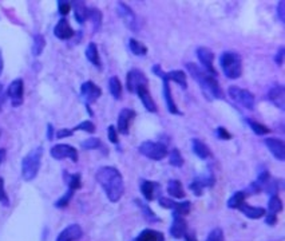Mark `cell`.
Here are the masks:
<instances>
[{
    "label": "cell",
    "mask_w": 285,
    "mask_h": 241,
    "mask_svg": "<svg viewBox=\"0 0 285 241\" xmlns=\"http://www.w3.org/2000/svg\"><path fill=\"white\" fill-rule=\"evenodd\" d=\"M220 66L226 78L237 79L243 74V59L237 52H222L220 56Z\"/></svg>",
    "instance_id": "3957f363"
},
{
    "label": "cell",
    "mask_w": 285,
    "mask_h": 241,
    "mask_svg": "<svg viewBox=\"0 0 285 241\" xmlns=\"http://www.w3.org/2000/svg\"><path fill=\"white\" fill-rule=\"evenodd\" d=\"M186 69L189 70V74L192 75L194 80L197 82L203 88L204 95L210 101V99H225V94L221 90L218 80L216 77H213L209 73H206L203 67H200L196 63L189 62L186 63Z\"/></svg>",
    "instance_id": "7a4b0ae2"
},
{
    "label": "cell",
    "mask_w": 285,
    "mask_h": 241,
    "mask_svg": "<svg viewBox=\"0 0 285 241\" xmlns=\"http://www.w3.org/2000/svg\"><path fill=\"white\" fill-rule=\"evenodd\" d=\"M135 118V112L131 109H122L118 116V122H117V131L120 134L127 135L129 134L130 125Z\"/></svg>",
    "instance_id": "2e32d148"
},
{
    "label": "cell",
    "mask_w": 285,
    "mask_h": 241,
    "mask_svg": "<svg viewBox=\"0 0 285 241\" xmlns=\"http://www.w3.org/2000/svg\"><path fill=\"white\" fill-rule=\"evenodd\" d=\"M152 71H153V74L157 75V77H160V78H162V82H163V86H162V88H163V98H165V103H166V107H167V112L170 113V114H173V116H182V113H181V110L177 107L174 99H173V95H171V91H170V82L166 79L165 73L162 71L161 66L154 65L152 67Z\"/></svg>",
    "instance_id": "5b68a950"
},
{
    "label": "cell",
    "mask_w": 285,
    "mask_h": 241,
    "mask_svg": "<svg viewBox=\"0 0 285 241\" xmlns=\"http://www.w3.org/2000/svg\"><path fill=\"white\" fill-rule=\"evenodd\" d=\"M196 55L200 59V63L203 65V69L213 77H217V71L214 69V66H213L214 54L207 47H198L196 50Z\"/></svg>",
    "instance_id": "5bb4252c"
},
{
    "label": "cell",
    "mask_w": 285,
    "mask_h": 241,
    "mask_svg": "<svg viewBox=\"0 0 285 241\" xmlns=\"http://www.w3.org/2000/svg\"><path fill=\"white\" fill-rule=\"evenodd\" d=\"M74 197V190H71V189H69L67 192H66L65 195L62 196L58 201L55 202V206L56 208H59V209H63V208H66L67 205L70 204V201H71V199Z\"/></svg>",
    "instance_id": "b9f144b4"
},
{
    "label": "cell",
    "mask_w": 285,
    "mask_h": 241,
    "mask_svg": "<svg viewBox=\"0 0 285 241\" xmlns=\"http://www.w3.org/2000/svg\"><path fill=\"white\" fill-rule=\"evenodd\" d=\"M268 181H271V174H269V172H268L267 169H262V170L258 172L257 182L260 184V185H262V188H264V185L267 184Z\"/></svg>",
    "instance_id": "681fc988"
},
{
    "label": "cell",
    "mask_w": 285,
    "mask_h": 241,
    "mask_svg": "<svg viewBox=\"0 0 285 241\" xmlns=\"http://www.w3.org/2000/svg\"><path fill=\"white\" fill-rule=\"evenodd\" d=\"M165 77L169 82H170V80L175 82L182 90L188 88V78H186V74H185L182 70H173V71L165 73Z\"/></svg>",
    "instance_id": "484cf974"
},
{
    "label": "cell",
    "mask_w": 285,
    "mask_h": 241,
    "mask_svg": "<svg viewBox=\"0 0 285 241\" xmlns=\"http://www.w3.org/2000/svg\"><path fill=\"white\" fill-rule=\"evenodd\" d=\"M192 149H193V153L196 154L200 160H207V158L212 156L210 149L207 148V145L200 138L192 139Z\"/></svg>",
    "instance_id": "603a6c76"
},
{
    "label": "cell",
    "mask_w": 285,
    "mask_h": 241,
    "mask_svg": "<svg viewBox=\"0 0 285 241\" xmlns=\"http://www.w3.org/2000/svg\"><path fill=\"white\" fill-rule=\"evenodd\" d=\"M267 98L276 107H279L281 112L285 110V87L283 84L277 83L273 87L269 88Z\"/></svg>",
    "instance_id": "e0dca14e"
},
{
    "label": "cell",
    "mask_w": 285,
    "mask_h": 241,
    "mask_svg": "<svg viewBox=\"0 0 285 241\" xmlns=\"http://www.w3.org/2000/svg\"><path fill=\"white\" fill-rule=\"evenodd\" d=\"M3 69H4V60H3V54L0 50V75L3 74Z\"/></svg>",
    "instance_id": "94428289"
},
{
    "label": "cell",
    "mask_w": 285,
    "mask_h": 241,
    "mask_svg": "<svg viewBox=\"0 0 285 241\" xmlns=\"http://www.w3.org/2000/svg\"><path fill=\"white\" fill-rule=\"evenodd\" d=\"M190 208H192V204H190V201H175L174 206H173V213L179 214V216H182L185 217L186 214L190 213Z\"/></svg>",
    "instance_id": "74e56055"
},
{
    "label": "cell",
    "mask_w": 285,
    "mask_h": 241,
    "mask_svg": "<svg viewBox=\"0 0 285 241\" xmlns=\"http://www.w3.org/2000/svg\"><path fill=\"white\" fill-rule=\"evenodd\" d=\"M139 153L146 158H150L153 161H161L167 156V148L162 142L157 141H145L139 145Z\"/></svg>",
    "instance_id": "8992f818"
},
{
    "label": "cell",
    "mask_w": 285,
    "mask_h": 241,
    "mask_svg": "<svg viewBox=\"0 0 285 241\" xmlns=\"http://www.w3.org/2000/svg\"><path fill=\"white\" fill-rule=\"evenodd\" d=\"M141 86H147L146 75L143 74L139 69L130 70L126 77V87L130 93H135L137 88Z\"/></svg>",
    "instance_id": "4fadbf2b"
},
{
    "label": "cell",
    "mask_w": 285,
    "mask_h": 241,
    "mask_svg": "<svg viewBox=\"0 0 285 241\" xmlns=\"http://www.w3.org/2000/svg\"><path fill=\"white\" fill-rule=\"evenodd\" d=\"M0 204L3 206H9V199L4 189V180L0 177Z\"/></svg>",
    "instance_id": "f6af8a7d"
},
{
    "label": "cell",
    "mask_w": 285,
    "mask_h": 241,
    "mask_svg": "<svg viewBox=\"0 0 285 241\" xmlns=\"http://www.w3.org/2000/svg\"><path fill=\"white\" fill-rule=\"evenodd\" d=\"M107 137H109V141L111 144L118 145L120 144V138H118V131H117V127L114 125H110L107 127Z\"/></svg>",
    "instance_id": "bcb514c9"
},
{
    "label": "cell",
    "mask_w": 285,
    "mask_h": 241,
    "mask_svg": "<svg viewBox=\"0 0 285 241\" xmlns=\"http://www.w3.org/2000/svg\"><path fill=\"white\" fill-rule=\"evenodd\" d=\"M134 241H137V240H134Z\"/></svg>",
    "instance_id": "6125c7cd"
},
{
    "label": "cell",
    "mask_w": 285,
    "mask_h": 241,
    "mask_svg": "<svg viewBox=\"0 0 285 241\" xmlns=\"http://www.w3.org/2000/svg\"><path fill=\"white\" fill-rule=\"evenodd\" d=\"M284 58H285V47L281 46L279 50H277V52L275 54V63H276L279 67H281L283 66V63H284Z\"/></svg>",
    "instance_id": "f907efd6"
},
{
    "label": "cell",
    "mask_w": 285,
    "mask_h": 241,
    "mask_svg": "<svg viewBox=\"0 0 285 241\" xmlns=\"http://www.w3.org/2000/svg\"><path fill=\"white\" fill-rule=\"evenodd\" d=\"M129 47L130 51L133 52L134 55L145 56L147 54V47L143 43L139 42V40H137V39H130Z\"/></svg>",
    "instance_id": "f35d334b"
},
{
    "label": "cell",
    "mask_w": 285,
    "mask_h": 241,
    "mask_svg": "<svg viewBox=\"0 0 285 241\" xmlns=\"http://www.w3.org/2000/svg\"><path fill=\"white\" fill-rule=\"evenodd\" d=\"M52 138H54V126L48 123V125H47V139L52 141Z\"/></svg>",
    "instance_id": "9f6ffc18"
},
{
    "label": "cell",
    "mask_w": 285,
    "mask_h": 241,
    "mask_svg": "<svg viewBox=\"0 0 285 241\" xmlns=\"http://www.w3.org/2000/svg\"><path fill=\"white\" fill-rule=\"evenodd\" d=\"M245 199H246L245 192H236V193L230 196V199L228 200L226 205H228L229 209H239L245 202Z\"/></svg>",
    "instance_id": "836d02e7"
},
{
    "label": "cell",
    "mask_w": 285,
    "mask_h": 241,
    "mask_svg": "<svg viewBox=\"0 0 285 241\" xmlns=\"http://www.w3.org/2000/svg\"><path fill=\"white\" fill-rule=\"evenodd\" d=\"M137 241H165V235L154 229H143L139 233L138 237L135 239Z\"/></svg>",
    "instance_id": "f546056e"
},
{
    "label": "cell",
    "mask_w": 285,
    "mask_h": 241,
    "mask_svg": "<svg viewBox=\"0 0 285 241\" xmlns=\"http://www.w3.org/2000/svg\"><path fill=\"white\" fill-rule=\"evenodd\" d=\"M88 19L92 23V33H98L101 30L102 22H103V14L101 12V9L97 7L88 8Z\"/></svg>",
    "instance_id": "f1b7e54d"
},
{
    "label": "cell",
    "mask_w": 285,
    "mask_h": 241,
    "mask_svg": "<svg viewBox=\"0 0 285 241\" xmlns=\"http://www.w3.org/2000/svg\"><path fill=\"white\" fill-rule=\"evenodd\" d=\"M51 157L55 160H71L73 162H78L79 154L78 150L67 144L54 145L50 150Z\"/></svg>",
    "instance_id": "9c48e42d"
},
{
    "label": "cell",
    "mask_w": 285,
    "mask_h": 241,
    "mask_svg": "<svg viewBox=\"0 0 285 241\" xmlns=\"http://www.w3.org/2000/svg\"><path fill=\"white\" fill-rule=\"evenodd\" d=\"M109 90H110V94L113 95L114 99H121L122 97V82L118 77H111L110 80H109Z\"/></svg>",
    "instance_id": "1f68e13d"
},
{
    "label": "cell",
    "mask_w": 285,
    "mask_h": 241,
    "mask_svg": "<svg viewBox=\"0 0 285 241\" xmlns=\"http://www.w3.org/2000/svg\"><path fill=\"white\" fill-rule=\"evenodd\" d=\"M135 93L138 94L139 99H141V102H142L143 107L146 109L149 113H157V105L154 102V99L149 93V88L147 86H141V87L137 88V91Z\"/></svg>",
    "instance_id": "44dd1931"
},
{
    "label": "cell",
    "mask_w": 285,
    "mask_h": 241,
    "mask_svg": "<svg viewBox=\"0 0 285 241\" xmlns=\"http://www.w3.org/2000/svg\"><path fill=\"white\" fill-rule=\"evenodd\" d=\"M83 150H97V149H101L103 146L102 141L97 137H90V138L84 139L82 144Z\"/></svg>",
    "instance_id": "60d3db41"
},
{
    "label": "cell",
    "mask_w": 285,
    "mask_h": 241,
    "mask_svg": "<svg viewBox=\"0 0 285 241\" xmlns=\"http://www.w3.org/2000/svg\"><path fill=\"white\" fill-rule=\"evenodd\" d=\"M264 145L267 146V149L272 153V156L284 162L285 161V144L284 141H281L279 138H275V137H268V138L264 139Z\"/></svg>",
    "instance_id": "9a60e30c"
},
{
    "label": "cell",
    "mask_w": 285,
    "mask_h": 241,
    "mask_svg": "<svg viewBox=\"0 0 285 241\" xmlns=\"http://www.w3.org/2000/svg\"><path fill=\"white\" fill-rule=\"evenodd\" d=\"M265 223H267V225H269V227H273V225H276L277 224V214H273V213H265Z\"/></svg>",
    "instance_id": "11a10c76"
},
{
    "label": "cell",
    "mask_w": 285,
    "mask_h": 241,
    "mask_svg": "<svg viewBox=\"0 0 285 241\" xmlns=\"http://www.w3.org/2000/svg\"><path fill=\"white\" fill-rule=\"evenodd\" d=\"M66 177V182H67V185H69V189L71 190H78L82 188V174L81 173H74V174H67L65 172Z\"/></svg>",
    "instance_id": "d590c367"
},
{
    "label": "cell",
    "mask_w": 285,
    "mask_h": 241,
    "mask_svg": "<svg viewBox=\"0 0 285 241\" xmlns=\"http://www.w3.org/2000/svg\"><path fill=\"white\" fill-rule=\"evenodd\" d=\"M216 137L218 139H221V141H229V139H232V134H230L225 127H222V126L216 129Z\"/></svg>",
    "instance_id": "c3c4849f"
},
{
    "label": "cell",
    "mask_w": 285,
    "mask_h": 241,
    "mask_svg": "<svg viewBox=\"0 0 285 241\" xmlns=\"http://www.w3.org/2000/svg\"><path fill=\"white\" fill-rule=\"evenodd\" d=\"M240 210L250 220H257V218H261L265 216L267 213V209L261 208V206H252V205H248L246 202L240 206Z\"/></svg>",
    "instance_id": "cb8c5ba5"
},
{
    "label": "cell",
    "mask_w": 285,
    "mask_h": 241,
    "mask_svg": "<svg viewBox=\"0 0 285 241\" xmlns=\"http://www.w3.org/2000/svg\"><path fill=\"white\" fill-rule=\"evenodd\" d=\"M117 12H118V16L121 18V20L123 22L124 26L129 28L130 31L138 33L139 28H141V24H139L138 18H137L135 12L130 8L129 5L126 4V3H118V5H117Z\"/></svg>",
    "instance_id": "ba28073f"
},
{
    "label": "cell",
    "mask_w": 285,
    "mask_h": 241,
    "mask_svg": "<svg viewBox=\"0 0 285 241\" xmlns=\"http://www.w3.org/2000/svg\"><path fill=\"white\" fill-rule=\"evenodd\" d=\"M41 156H43V148L38 146L22 160V177L24 181H33L38 176L41 169Z\"/></svg>",
    "instance_id": "277c9868"
},
{
    "label": "cell",
    "mask_w": 285,
    "mask_h": 241,
    "mask_svg": "<svg viewBox=\"0 0 285 241\" xmlns=\"http://www.w3.org/2000/svg\"><path fill=\"white\" fill-rule=\"evenodd\" d=\"M277 16L281 23H285V1H280L277 5Z\"/></svg>",
    "instance_id": "f5cc1de1"
},
{
    "label": "cell",
    "mask_w": 285,
    "mask_h": 241,
    "mask_svg": "<svg viewBox=\"0 0 285 241\" xmlns=\"http://www.w3.org/2000/svg\"><path fill=\"white\" fill-rule=\"evenodd\" d=\"M98 184L107 196L111 202H118L124 193L123 177L121 172L114 166H102L97 170L95 174Z\"/></svg>",
    "instance_id": "6da1fadb"
},
{
    "label": "cell",
    "mask_w": 285,
    "mask_h": 241,
    "mask_svg": "<svg viewBox=\"0 0 285 241\" xmlns=\"http://www.w3.org/2000/svg\"><path fill=\"white\" fill-rule=\"evenodd\" d=\"M283 208H284V205H283V201L279 197V195L271 196V199L268 201V213H280V212H283Z\"/></svg>",
    "instance_id": "8d00e7d4"
},
{
    "label": "cell",
    "mask_w": 285,
    "mask_h": 241,
    "mask_svg": "<svg viewBox=\"0 0 285 241\" xmlns=\"http://www.w3.org/2000/svg\"><path fill=\"white\" fill-rule=\"evenodd\" d=\"M188 232V224L185 221V218L179 214L173 213V223L170 225V236L175 240L182 239L185 233Z\"/></svg>",
    "instance_id": "d6986e66"
},
{
    "label": "cell",
    "mask_w": 285,
    "mask_h": 241,
    "mask_svg": "<svg viewBox=\"0 0 285 241\" xmlns=\"http://www.w3.org/2000/svg\"><path fill=\"white\" fill-rule=\"evenodd\" d=\"M77 130H82V131H86V133H90L92 134L95 131V125L92 123L91 120H83L81 123L75 126L73 129V131H77Z\"/></svg>",
    "instance_id": "7bdbcfd3"
},
{
    "label": "cell",
    "mask_w": 285,
    "mask_h": 241,
    "mask_svg": "<svg viewBox=\"0 0 285 241\" xmlns=\"http://www.w3.org/2000/svg\"><path fill=\"white\" fill-rule=\"evenodd\" d=\"M206 241H225V236H224V231L221 228H214L210 233L207 235Z\"/></svg>",
    "instance_id": "ee69618b"
},
{
    "label": "cell",
    "mask_w": 285,
    "mask_h": 241,
    "mask_svg": "<svg viewBox=\"0 0 285 241\" xmlns=\"http://www.w3.org/2000/svg\"><path fill=\"white\" fill-rule=\"evenodd\" d=\"M135 204L138 205V208L141 209V212H142V214L146 217V220H149V221H152V223H157V221H161L160 220V217L157 216L154 212H153L152 209H150V206L149 205H146V202H143V201H141V200H135L134 201Z\"/></svg>",
    "instance_id": "d6a6232c"
},
{
    "label": "cell",
    "mask_w": 285,
    "mask_h": 241,
    "mask_svg": "<svg viewBox=\"0 0 285 241\" xmlns=\"http://www.w3.org/2000/svg\"><path fill=\"white\" fill-rule=\"evenodd\" d=\"M167 195L173 197V199H185L186 197V193H185L184 186H182V182L178 180H170L167 182Z\"/></svg>",
    "instance_id": "d4e9b609"
},
{
    "label": "cell",
    "mask_w": 285,
    "mask_h": 241,
    "mask_svg": "<svg viewBox=\"0 0 285 241\" xmlns=\"http://www.w3.org/2000/svg\"><path fill=\"white\" fill-rule=\"evenodd\" d=\"M158 188H160V184L150 180H142L141 185H139V189H141V193H142L145 201H153L156 199V193L158 192Z\"/></svg>",
    "instance_id": "7402d4cb"
},
{
    "label": "cell",
    "mask_w": 285,
    "mask_h": 241,
    "mask_svg": "<svg viewBox=\"0 0 285 241\" xmlns=\"http://www.w3.org/2000/svg\"><path fill=\"white\" fill-rule=\"evenodd\" d=\"M44 47H46V39L44 37L41 35V34H37V35H34V42H33V48H31V51H33L34 56H39L44 50Z\"/></svg>",
    "instance_id": "e575fe53"
},
{
    "label": "cell",
    "mask_w": 285,
    "mask_h": 241,
    "mask_svg": "<svg viewBox=\"0 0 285 241\" xmlns=\"http://www.w3.org/2000/svg\"><path fill=\"white\" fill-rule=\"evenodd\" d=\"M5 156H7V150L4 148H0V165L3 163V161L5 160Z\"/></svg>",
    "instance_id": "91938a15"
},
{
    "label": "cell",
    "mask_w": 285,
    "mask_h": 241,
    "mask_svg": "<svg viewBox=\"0 0 285 241\" xmlns=\"http://www.w3.org/2000/svg\"><path fill=\"white\" fill-rule=\"evenodd\" d=\"M54 35L58 39H60V40H69V39H71L75 35V31L71 28L70 23L67 22V19L62 18L56 23L55 28H54Z\"/></svg>",
    "instance_id": "ffe728a7"
},
{
    "label": "cell",
    "mask_w": 285,
    "mask_h": 241,
    "mask_svg": "<svg viewBox=\"0 0 285 241\" xmlns=\"http://www.w3.org/2000/svg\"><path fill=\"white\" fill-rule=\"evenodd\" d=\"M185 240L186 241H197V237H196V235H194L193 232H186L185 233Z\"/></svg>",
    "instance_id": "6f0895ef"
},
{
    "label": "cell",
    "mask_w": 285,
    "mask_h": 241,
    "mask_svg": "<svg viewBox=\"0 0 285 241\" xmlns=\"http://www.w3.org/2000/svg\"><path fill=\"white\" fill-rule=\"evenodd\" d=\"M7 95L11 99V105L14 107L22 106L24 101V83L23 79H15L7 88Z\"/></svg>",
    "instance_id": "8fae6325"
},
{
    "label": "cell",
    "mask_w": 285,
    "mask_h": 241,
    "mask_svg": "<svg viewBox=\"0 0 285 241\" xmlns=\"http://www.w3.org/2000/svg\"><path fill=\"white\" fill-rule=\"evenodd\" d=\"M169 156V163L174 167H181L184 165V158L181 156V152L178 149H171L170 153H167Z\"/></svg>",
    "instance_id": "ab89813d"
},
{
    "label": "cell",
    "mask_w": 285,
    "mask_h": 241,
    "mask_svg": "<svg viewBox=\"0 0 285 241\" xmlns=\"http://www.w3.org/2000/svg\"><path fill=\"white\" fill-rule=\"evenodd\" d=\"M158 202H160V205H161L162 208L173 209L175 201L171 199H166V197H160V199H158Z\"/></svg>",
    "instance_id": "816d5d0a"
},
{
    "label": "cell",
    "mask_w": 285,
    "mask_h": 241,
    "mask_svg": "<svg viewBox=\"0 0 285 241\" xmlns=\"http://www.w3.org/2000/svg\"><path fill=\"white\" fill-rule=\"evenodd\" d=\"M245 122H246V125L250 127V130L256 135H265L271 133V129L268 126H265L264 123H260L257 120H253L252 118H245Z\"/></svg>",
    "instance_id": "4dcf8cb0"
},
{
    "label": "cell",
    "mask_w": 285,
    "mask_h": 241,
    "mask_svg": "<svg viewBox=\"0 0 285 241\" xmlns=\"http://www.w3.org/2000/svg\"><path fill=\"white\" fill-rule=\"evenodd\" d=\"M74 134L73 129H60L56 131V138H66V137H71Z\"/></svg>",
    "instance_id": "db71d44e"
},
{
    "label": "cell",
    "mask_w": 285,
    "mask_h": 241,
    "mask_svg": "<svg viewBox=\"0 0 285 241\" xmlns=\"http://www.w3.org/2000/svg\"><path fill=\"white\" fill-rule=\"evenodd\" d=\"M228 94H229V97L232 98L236 103H239L240 106L245 107V109H248V110H253V109H254V95H253L249 90L241 88L239 87V86H229Z\"/></svg>",
    "instance_id": "52a82bcc"
},
{
    "label": "cell",
    "mask_w": 285,
    "mask_h": 241,
    "mask_svg": "<svg viewBox=\"0 0 285 241\" xmlns=\"http://www.w3.org/2000/svg\"><path fill=\"white\" fill-rule=\"evenodd\" d=\"M3 103H4V90H3V84L0 83V110L3 107Z\"/></svg>",
    "instance_id": "680465c9"
},
{
    "label": "cell",
    "mask_w": 285,
    "mask_h": 241,
    "mask_svg": "<svg viewBox=\"0 0 285 241\" xmlns=\"http://www.w3.org/2000/svg\"><path fill=\"white\" fill-rule=\"evenodd\" d=\"M83 236L82 227L78 224H71L69 227H66L62 232L58 235L56 241H78Z\"/></svg>",
    "instance_id": "ac0fdd59"
},
{
    "label": "cell",
    "mask_w": 285,
    "mask_h": 241,
    "mask_svg": "<svg viewBox=\"0 0 285 241\" xmlns=\"http://www.w3.org/2000/svg\"><path fill=\"white\" fill-rule=\"evenodd\" d=\"M71 5L74 7L75 20L79 24H84V22L88 19V8L86 7V4L83 1H74V3H71Z\"/></svg>",
    "instance_id": "83f0119b"
},
{
    "label": "cell",
    "mask_w": 285,
    "mask_h": 241,
    "mask_svg": "<svg viewBox=\"0 0 285 241\" xmlns=\"http://www.w3.org/2000/svg\"><path fill=\"white\" fill-rule=\"evenodd\" d=\"M81 95L84 99L86 102V106H88L90 103L97 102L98 99L101 98L102 90L99 86L91 82V80H86L84 83H82L81 86Z\"/></svg>",
    "instance_id": "7c38bea8"
},
{
    "label": "cell",
    "mask_w": 285,
    "mask_h": 241,
    "mask_svg": "<svg viewBox=\"0 0 285 241\" xmlns=\"http://www.w3.org/2000/svg\"><path fill=\"white\" fill-rule=\"evenodd\" d=\"M71 8H73V5H71V3H70V1H62V0H59V1H58V11H59V14L62 15V16L69 15V12L71 11Z\"/></svg>",
    "instance_id": "7dc6e473"
},
{
    "label": "cell",
    "mask_w": 285,
    "mask_h": 241,
    "mask_svg": "<svg viewBox=\"0 0 285 241\" xmlns=\"http://www.w3.org/2000/svg\"><path fill=\"white\" fill-rule=\"evenodd\" d=\"M214 182H216L214 174H213L212 172H206L201 174V176L196 177V178L190 182L189 189L193 192L194 196H201L204 193V189H205V188H213Z\"/></svg>",
    "instance_id": "30bf717a"
},
{
    "label": "cell",
    "mask_w": 285,
    "mask_h": 241,
    "mask_svg": "<svg viewBox=\"0 0 285 241\" xmlns=\"http://www.w3.org/2000/svg\"><path fill=\"white\" fill-rule=\"evenodd\" d=\"M86 58H87L88 62H90L92 66H95L97 69H101L102 67V62L101 58H99V51H98L97 43H88L87 47H86Z\"/></svg>",
    "instance_id": "4316f807"
}]
</instances>
